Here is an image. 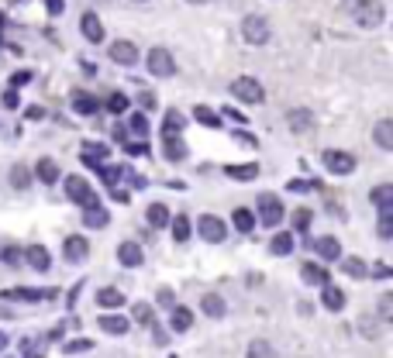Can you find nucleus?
<instances>
[{"mask_svg": "<svg viewBox=\"0 0 393 358\" xmlns=\"http://www.w3.org/2000/svg\"><path fill=\"white\" fill-rule=\"evenodd\" d=\"M349 11H352L359 28H380V25L387 21L383 0H349Z\"/></svg>", "mask_w": 393, "mask_h": 358, "instance_id": "obj_1", "label": "nucleus"}, {"mask_svg": "<svg viewBox=\"0 0 393 358\" xmlns=\"http://www.w3.org/2000/svg\"><path fill=\"white\" fill-rule=\"evenodd\" d=\"M259 224H266V228H279L283 224V217H286V210H283V200L273 197V193H262L259 197Z\"/></svg>", "mask_w": 393, "mask_h": 358, "instance_id": "obj_2", "label": "nucleus"}, {"mask_svg": "<svg viewBox=\"0 0 393 358\" xmlns=\"http://www.w3.org/2000/svg\"><path fill=\"white\" fill-rule=\"evenodd\" d=\"M232 93H235L241 104H262L266 100V90H262V83L255 80V76H238L235 83H232Z\"/></svg>", "mask_w": 393, "mask_h": 358, "instance_id": "obj_3", "label": "nucleus"}, {"mask_svg": "<svg viewBox=\"0 0 393 358\" xmlns=\"http://www.w3.org/2000/svg\"><path fill=\"white\" fill-rule=\"evenodd\" d=\"M269 21L262 18V14H248L245 21H241V39L248 41V45H266L269 41Z\"/></svg>", "mask_w": 393, "mask_h": 358, "instance_id": "obj_4", "label": "nucleus"}, {"mask_svg": "<svg viewBox=\"0 0 393 358\" xmlns=\"http://www.w3.org/2000/svg\"><path fill=\"white\" fill-rule=\"evenodd\" d=\"M196 235L204 241H211V245H221V241L228 238V224L221 221V217H214V214H200V221H196Z\"/></svg>", "mask_w": 393, "mask_h": 358, "instance_id": "obj_5", "label": "nucleus"}, {"mask_svg": "<svg viewBox=\"0 0 393 358\" xmlns=\"http://www.w3.org/2000/svg\"><path fill=\"white\" fill-rule=\"evenodd\" d=\"M145 66H149V73L159 76V80L176 73V59H173V52H169V48H152V52L145 55Z\"/></svg>", "mask_w": 393, "mask_h": 358, "instance_id": "obj_6", "label": "nucleus"}, {"mask_svg": "<svg viewBox=\"0 0 393 358\" xmlns=\"http://www.w3.org/2000/svg\"><path fill=\"white\" fill-rule=\"evenodd\" d=\"M321 162H324V169H328L331 176H352L355 172V156L338 152V149H328V152L321 156Z\"/></svg>", "mask_w": 393, "mask_h": 358, "instance_id": "obj_7", "label": "nucleus"}, {"mask_svg": "<svg viewBox=\"0 0 393 358\" xmlns=\"http://www.w3.org/2000/svg\"><path fill=\"white\" fill-rule=\"evenodd\" d=\"M62 186H66V197L79 203V207H90V203H97V193L90 190V183L83 179V176H66L62 179Z\"/></svg>", "mask_w": 393, "mask_h": 358, "instance_id": "obj_8", "label": "nucleus"}, {"mask_svg": "<svg viewBox=\"0 0 393 358\" xmlns=\"http://www.w3.org/2000/svg\"><path fill=\"white\" fill-rule=\"evenodd\" d=\"M69 107H73V114H79V118H93L100 111V100L90 90H73L69 93Z\"/></svg>", "mask_w": 393, "mask_h": 358, "instance_id": "obj_9", "label": "nucleus"}, {"mask_svg": "<svg viewBox=\"0 0 393 358\" xmlns=\"http://www.w3.org/2000/svg\"><path fill=\"white\" fill-rule=\"evenodd\" d=\"M55 289H32V286H11V289H4L0 296L4 300H18V303H39V300H48Z\"/></svg>", "mask_w": 393, "mask_h": 358, "instance_id": "obj_10", "label": "nucleus"}, {"mask_svg": "<svg viewBox=\"0 0 393 358\" xmlns=\"http://www.w3.org/2000/svg\"><path fill=\"white\" fill-rule=\"evenodd\" d=\"M79 32H83V39L90 41V45L104 41V25H100V18H97L93 11H86V14L79 18Z\"/></svg>", "mask_w": 393, "mask_h": 358, "instance_id": "obj_11", "label": "nucleus"}, {"mask_svg": "<svg viewBox=\"0 0 393 358\" xmlns=\"http://www.w3.org/2000/svg\"><path fill=\"white\" fill-rule=\"evenodd\" d=\"M118 262H121V266H128V269L142 266V262H145L142 245H138V241H121V245H118Z\"/></svg>", "mask_w": 393, "mask_h": 358, "instance_id": "obj_12", "label": "nucleus"}, {"mask_svg": "<svg viewBox=\"0 0 393 358\" xmlns=\"http://www.w3.org/2000/svg\"><path fill=\"white\" fill-rule=\"evenodd\" d=\"M111 59H114L118 66H135V62H138V48H135V41L118 39L114 45H111Z\"/></svg>", "mask_w": 393, "mask_h": 358, "instance_id": "obj_13", "label": "nucleus"}, {"mask_svg": "<svg viewBox=\"0 0 393 358\" xmlns=\"http://www.w3.org/2000/svg\"><path fill=\"white\" fill-rule=\"evenodd\" d=\"M62 255H66L69 262H83V259L90 255V241L83 238V235H69V238L62 241Z\"/></svg>", "mask_w": 393, "mask_h": 358, "instance_id": "obj_14", "label": "nucleus"}, {"mask_svg": "<svg viewBox=\"0 0 393 358\" xmlns=\"http://www.w3.org/2000/svg\"><path fill=\"white\" fill-rule=\"evenodd\" d=\"M311 245H314V252L324 259V262H338V259H342V245H338V238H331V235L311 241Z\"/></svg>", "mask_w": 393, "mask_h": 358, "instance_id": "obj_15", "label": "nucleus"}, {"mask_svg": "<svg viewBox=\"0 0 393 358\" xmlns=\"http://www.w3.org/2000/svg\"><path fill=\"white\" fill-rule=\"evenodd\" d=\"M169 327H173L176 334H187V331L194 327V310H187V307H169Z\"/></svg>", "mask_w": 393, "mask_h": 358, "instance_id": "obj_16", "label": "nucleus"}, {"mask_svg": "<svg viewBox=\"0 0 393 358\" xmlns=\"http://www.w3.org/2000/svg\"><path fill=\"white\" fill-rule=\"evenodd\" d=\"M286 124H290V131H297V135H304L311 124H314V114H311V107H293L290 114H286Z\"/></svg>", "mask_w": 393, "mask_h": 358, "instance_id": "obj_17", "label": "nucleus"}, {"mask_svg": "<svg viewBox=\"0 0 393 358\" xmlns=\"http://www.w3.org/2000/svg\"><path fill=\"white\" fill-rule=\"evenodd\" d=\"M300 279H304L307 286H324V282H331V273H328L324 266H317V262H304Z\"/></svg>", "mask_w": 393, "mask_h": 358, "instance_id": "obj_18", "label": "nucleus"}, {"mask_svg": "<svg viewBox=\"0 0 393 358\" xmlns=\"http://www.w3.org/2000/svg\"><path fill=\"white\" fill-rule=\"evenodd\" d=\"M200 310H204L207 317L218 320V317H225V314H228V303H225L218 293H204V296H200Z\"/></svg>", "mask_w": 393, "mask_h": 358, "instance_id": "obj_19", "label": "nucleus"}, {"mask_svg": "<svg viewBox=\"0 0 393 358\" xmlns=\"http://www.w3.org/2000/svg\"><path fill=\"white\" fill-rule=\"evenodd\" d=\"M162 152H166V159H169V162H183V159H187V142H183L180 135H166Z\"/></svg>", "mask_w": 393, "mask_h": 358, "instance_id": "obj_20", "label": "nucleus"}, {"mask_svg": "<svg viewBox=\"0 0 393 358\" xmlns=\"http://www.w3.org/2000/svg\"><path fill=\"white\" fill-rule=\"evenodd\" d=\"M83 224H86V228H97V231H100V228H107V224H111V214H107L104 207L90 203V207L83 210Z\"/></svg>", "mask_w": 393, "mask_h": 358, "instance_id": "obj_21", "label": "nucleus"}, {"mask_svg": "<svg viewBox=\"0 0 393 358\" xmlns=\"http://www.w3.org/2000/svg\"><path fill=\"white\" fill-rule=\"evenodd\" d=\"M321 303H324L328 310H335V314H338V310L345 307V293H342L338 286H331V282H324V286H321Z\"/></svg>", "mask_w": 393, "mask_h": 358, "instance_id": "obj_22", "label": "nucleus"}, {"mask_svg": "<svg viewBox=\"0 0 393 358\" xmlns=\"http://www.w3.org/2000/svg\"><path fill=\"white\" fill-rule=\"evenodd\" d=\"M107 156H111V152H107V145H90V142H86V145H83V152H79L83 165H93V169H97V165H104Z\"/></svg>", "mask_w": 393, "mask_h": 358, "instance_id": "obj_23", "label": "nucleus"}, {"mask_svg": "<svg viewBox=\"0 0 393 358\" xmlns=\"http://www.w3.org/2000/svg\"><path fill=\"white\" fill-rule=\"evenodd\" d=\"M25 259H28V266H32L35 273H48V266H52V259H48L45 245H32V248L25 252Z\"/></svg>", "mask_w": 393, "mask_h": 358, "instance_id": "obj_24", "label": "nucleus"}, {"mask_svg": "<svg viewBox=\"0 0 393 358\" xmlns=\"http://www.w3.org/2000/svg\"><path fill=\"white\" fill-rule=\"evenodd\" d=\"M100 327H104V334H128L131 331V320L128 317H121V314H104L100 317Z\"/></svg>", "mask_w": 393, "mask_h": 358, "instance_id": "obj_25", "label": "nucleus"}, {"mask_svg": "<svg viewBox=\"0 0 393 358\" xmlns=\"http://www.w3.org/2000/svg\"><path fill=\"white\" fill-rule=\"evenodd\" d=\"M97 303L104 310H118V307H124V293L114 286H104V289H97Z\"/></svg>", "mask_w": 393, "mask_h": 358, "instance_id": "obj_26", "label": "nucleus"}, {"mask_svg": "<svg viewBox=\"0 0 393 358\" xmlns=\"http://www.w3.org/2000/svg\"><path fill=\"white\" fill-rule=\"evenodd\" d=\"M35 176H39L45 186H52V183H59V165L52 159H39L35 162Z\"/></svg>", "mask_w": 393, "mask_h": 358, "instance_id": "obj_27", "label": "nucleus"}, {"mask_svg": "<svg viewBox=\"0 0 393 358\" xmlns=\"http://www.w3.org/2000/svg\"><path fill=\"white\" fill-rule=\"evenodd\" d=\"M169 228H173V241H190V235H194V224H190V217H169Z\"/></svg>", "mask_w": 393, "mask_h": 358, "instance_id": "obj_28", "label": "nucleus"}, {"mask_svg": "<svg viewBox=\"0 0 393 358\" xmlns=\"http://www.w3.org/2000/svg\"><path fill=\"white\" fill-rule=\"evenodd\" d=\"M373 138H376V145H380V149H387V152H390L393 149V121L390 118L380 121V124L373 128Z\"/></svg>", "mask_w": 393, "mask_h": 358, "instance_id": "obj_29", "label": "nucleus"}, {"mask_svg": "<svg viewBox=\"0 0 393 358\" xmlns=\"http://www.w3.org/2000/svg\"><path fill=\"white\" fill-rule=\"evenodd\" d=\"M225 176L245 183V179H255V176H259V165H255V162H245V165H225Z\"/></svg>", "mask_w": 393, "mask_h": 358, "instance_id": "obj_30", "label": "nucleus"}, {"mask_svg": "<svg viewBox=\"0 0 393 358\" xmlns=\"http://www.w3.org/2000/svg\"><path fill=\"white\" fill-rule=\"evenodd\" d=\"M232 224H235L241 235H248V231H255V214L248 207H238L235 214H232Z\"/></svg>", "mask_w": 393, "mask_h": 358, "instance_id": "obj_31", "label": "nucleus"}, {"mask_svg": "<svg viewBox=\"0 0 393 358\" xmlns=\"http://www.w3.org/2000/svg\"><path fill=\"white\" fill-rule=\"evenodd\" d=\"M97 169H100L104 186H107V190H118V183L124 179V169H121V165H97Z\"/></svg>", "mask_w": 393, "mask_h": 358, "instance_id": "obj_32", "label": "nucleus"}, {"mask_svg": "<svg viewBox=\"0 0 393 358\" xmlns=\"http://www.w3.org/2000/svg\"><path fill=\"white\" fill-rule=\"evenodd\" d=\"M145 217H149V228H166V224H169V210H166V203H152V207L145 210Z\"/></svg>", "mask_w": 393, "mask_h": 358, "instance_id": "obj_33", "label": "nucleus"}, {"mask_svg": "<svg viewBox=\"0 0 393 358\" xmlns=\"http://www.w3.org/2000/svg\"><path fill=\"white\" fill-rule=\"evenodd\" d=\"M293 248H297V245H293V235H290V231H283V235H276V238L269 241V252H273V255H290Z\"/></svg>", "mask_w": 393, "mask_h": 358, "instance_id": "obj_34", "label": "nucleus"}, {"mask_svg": "<svg viewBox=\"0 0 393 358\" xmlns=\"http://www.w3.org/2000/svg\"><path fill=\"white\" fill-rule=\"evenodd\" d=\"M245 358H276V348L269 345V341L255 338V341L248 345V352H245Z\"/></svg>", "mask_w": 393, "mask_h": 358, "instance_id": "obj_35", "label": "nucleus"}, {"mask_svg": "<svg viewBox=\"0 0 393 358\" xmlns=\"http://www.w3.org/2000/svg\"><path fill=\"white\" fill-rule=\"evenodd\" d=\"M28 183H32V169L28 165H14L11 169V186L14 190H28Z\"/></svg>", "mask_w": 393, "mask_h": 358, "instance_id": "obj_36", "label": "nucleus"}, {"mask_svg": "<svg viewBox=\"0 0 393 358\" xmlns=\"http://www.w3.org/2000/svg\"><path fill=\"white\" fill-rule=\"evenodd\" d=\"M183 124H187V118H183L180 111H169L166 121H162V135H180V131H183Z\"/></svg>", "mask_w": 393, "mask_h": 358, "instance_id": "obj_37", "label": "nucleus"}, {"mask_svg": "<svg viewBox=\"0 0 393 358\" xmlns=\"http://www.w3.org/2000/svg\"><path fill=\"white\" fill-rule=\"evenodd\" d=\"M376 231H380V238L383 241L393 238V207H383V210H380V224H376Z\"/></svg>", "mask_w": 393, "mask_h": 358, "instance_id": "obj_38", "label": "nucleus"}, {"mask_svg": "<svg viewBox=\"0 0 393 358\" xmlns=\"http://www.w3.org/2000/svg\"><path fill=\"white\" fill-rule=\"evenodd\" d=\"M342 273H345V276H352V279H362L366 276V273H369V269H366V262H362V259H342Z\"/></svg>", "mask_w": 393, "mask_h": 358, "instance_id": "obj_39", "label": "nucleus"}, {"mask_svg": "<svg viewBox=\"0 0 393 358\" xmlns=\"http://www.w3.org/2000/svg\"><path fill=\"white\" fill-rule=\"evenodd\" d=\"M373 203L383 210V207H393V186L390 183H380L376 190H373Z\"/></svg>", "mask_w": 393, "mask_h": 358, "instance_id": "obj_40", "label": "nucleus"}, {"mask_svg": "<svg viewBox=\"0 0 393 358\" xmlns=\"http://www.w3.org/2000/svg\"><path fill=\"white\" fill-rule=\"evenodd\" d=\"M131 317L138 320V324H142V327H152V324H156V310H152V307H149V303H138V307H135V310H131Z\"/></svg>", "mask_w": 393, "mask_h": 358, "instance_id": "obj_41", "label": "nucleus"}, {"mask_svg": "<svg viewBox=\"0 0 393 358\" xmlns=\"http://www.w3.org/2000/svg\"><path fill=\"white\" fill-rule=\"evenodd\" d=\"M128 104H131V100H128V93H111L104 107H107L111 114H124V111H128Z\"/></svg>", "mask_w": 393, "mask_h": 358, "instance_id": "obj_42", "label": "nucleus"}, {"mask_svg": "<svg viewBox=\"0 0 393 358\" xmlns=\"http://www.w3.org/2000/svg\"><path fill=\"white\" fill-rule=\"evenodd\" d=\"M286 190H290V193H311V190H321V183H317V179H290Z\"/></svg>", "mask_w": 393, "mask_h": 358, "instance_id": "obj_43", "label": "nucleus"}, {"mask_svg": "<svg viewBox=\"0 0 393 358\" xmlns=\"http://www.w3.org/2000/svg\"><path fill=\"white\" fill-rule=\"evenodd\" d=\"M194 118H196V124H204V128H218V124H221V118H218L211 107H196Z\"/></svg>", "mask_w": 393, "mask_h": 358, "instance_id": "obj_44", "label": "nucleus"}, {"mask_svg": "<svg viewBox=\"0 0 393 358\" xmlns=\"http://www.w3.org/2000/svg\"><path fill=\"white\" fill-rule=\"evenodd\" d=\"M90 348H93L90 338H76V341H66L62 345V355H79V352H90Z\"/></svg>", "mask_w": 393, "mask_h": 358, "instance_id": "obj_45", "label": "nucleus"}, {"mask_svg": "<svg viewBox=\"0 0 393 358\" xmlns=\"http://www.w3.org/2000/svg\"><path fill=\"white\" fill-rule=\"evenodd\" d=\"M124 152L131 159H149V142H124Z\"/></svg>", "mask_w": 393, "mask_h": 358, "instance_id": "obj_46", "label": "nucleus"}, {"mask_svg": "<svg viewBox=\"0 0 393 358\" xmlns=\"http://www.w3.org/2000/svg\"><path fill=\"white\" fill-rule=\"evenodd\" d=\"M380 320H383V324H390L393 320V296L390 293H383V296H380Z\"/></svg>", "mask_w": 393, "mask_h": 358, "instance_id": "obj_47", "label": "nucleus"}, {"mask_svg": "<svg viewBox=\"0 0 393 358\" xmlns=\"http://www.w3.org/2000/svg\"><path fill=\"white\" fill-rule=\"evenodd\" d=\"M293 228H297V231H307V228H311V210H297V214H293Z\"/></svg>", "mask_w": 393, "mask_h": 358, "instance_id": "obj_48", "label": "nucleus"}, {"mask_svg": "<svg viewBox=\"0 0 393 358\" xmlns=\"http://www.w3.org/2000/svg\"><path fill=\"white\" fill-rule=\"evenodd\" d=\"M131 131L135 135H149V118L145 114H131Z\"/></svg>", "mask_w": 393, "mask_h": 358, "instance_id": "obj_49", "label": "nucleus"}, {"mask_svg": "<svg viewBox=\"0 0 393 358\" xmlns=\"http://www.w3.org/2000/svg\"><path fill=\"white\" fill-rule=\"evenodd\" d=\"M28 83H32V73H28V69H21V73H14V76H11V90H21V86H28Z\"/></svg>", "mask_w": 393, "mask_h": 358, "instance_id": "obj_50", "label": "nucleus"}, {"mask_svg": "<svg viewBox=\"0 0 393 358\" xmlns=\"http://www.w3.org/2000/svg\"><path fill=\"white\" fill-rule=\"evenodd\" d=\"M18 259H21V252H18V248H11V245L4 248V245H0V262H11V266H14Z\"/></svg>", "mask_w": 393, "mask_h": 358, "instance_id": "obj_51", "label": "nucleus"}, {"mask_svg": "<svg viewBox=\"0 0 393 358\" xmlns=\"http://www.w3.org/2000/svg\"><path fill=\"white\" fill-rule=\"evenodd\" d=\"M45 11H48L52 18H59V14L66 11V0H45Z\"/></svg>", "mask_w": 393, "mask_h": 358, "instance_id": "obj_52", "label": "nucleus"}, {"mask_svg": "<svg viewBox=\"0 0 393 358\" xmlns=\"http://www.w3.org/2000/svg\"><path fill=\"white\" fill-rule=\"evenodd\" d=\"M21 352H25V358H41V352H39V345L28 338V341H21Z\"/></svg>", "mask_w": 393, "mask_h": 358, "instance_id": "obj_53", "label": "nucleus"}, {"mask_svg": "<svg viewBox=\"0 0 393 358\" xmlns=\"http://www.w3.org/2000/svg\"><path fill=\"white\" fill-rule=\"evenodd\" d=\"M4 107H7V111L18 107V90H4Z\"/></svg>", "mask_w": 393, "mask_h": 358, "instance_id": "obj_54", "label": "nucleus"}, {"mask_svg": "<svg viewBox=\"0 0 393 358\" xmlns=\"http://www.w3.org/2000/svg\"><path fill=\"white\" fill-rule=\"evenodd\" d=\"M173 300H176V296H173V289H159V307H176Z\"/></svg>", "mask_w": 393, "mask_h": 358, "instance_id": "obj_55", "label": "nucleus"}, {"mask_svg": "<svg viewBox=\"0 0 393 358\" xmlns=\"http://www.w3.org/2000/svg\"><path fill=\"white\" fill-rule=\"evenodd\" d=\"M373 276L376 279H390L393 273H390V266H387V262H376V266H373Z\"/></svg>", "mask_w": 393, "mask_h": 358, "instance_id": "obj_56", "label": "nucleus"}, {"mask_svg": "<svg viewBox=\"0 0 393 358\" xmlns=\"http://www.w3.org/2000/svg\"><path fill=\"white\" fill-rule=\"evenodd\" d=\"M138 100H142V107H145V111H152V107H156V93H142Z\"/></svg>", "mask_w": 393, "mask_h": 358, "instance_id": "obj_57", "label": "nucleus"}, {"mask_svg": "<svg viewBox=\"0 0 393 358\" xmlns=\"http://www.w3.org/2000/svg\"><path fill=\"white\" fill-rule=\"evenodd\" d=\"M45 118V111L41 107H28V121H41Z\"/></svg>", "mask_w": 393, "mask_h": 358, "instance_id": "obj_58", "label": "nucleus"}, {"mask_svg": "<svg viewBox=\"0 0 393 358\" xmlns=\"http://www.w3.org/2000/svg\"><path fill=\"white\" fill-rule=\"evenodd\" d=\"M238 142H241V145H255V138H252L248 131H238Z\"/></svg>", "mask_w": 393, "mask_h": 358, "instance_id": "obj_59", "label": "nucleus"}, {"mask_svg": "<svg viewBox=\"0 0 393 358\" xmlns=\"http://www.w3.org/2000/svg\"><path fill=\"white\" fill-rule=\"evenodd\" d=\"M111 200H118V203H128V193H124V190H111Z\"/></svg>", "mask_w": 393, "mask_h": 358, "instance_id": "obj_60", "label": "nucleus"}, {"mask_svg": "<svg viewBox=\"0 0 393 358\" xmlns=\"http://www.w3.org/2000/svg\"><path fill=\"white\" fill-rule=\"evenodd\" d=\"M7 348V331H0V352Z\"/></svg>", "mask_w": 393, "mask_h": 358, "instance_id": "obj_61", "label": "nucleus"}, {"mask_svg": "<svg viewBox=\"0 0 393 358\" xmlns=\"http://www.w3.org/2000/svg\"><path fill=\"white\" fill-rule=\"evenodd\" d=\"M187 4H207V0H187Z\"/></svg>", "mask_w": 393, "mask_h": 358, "instance_id": "obj_62", "label": "nucleus"}, {"mask_svg": "<svg viewBox=\"0 0 393 358\" xmlns=\"http://www.w3.org/2000/svg\"><path fill=\"white\" fill-rule=\"evenodd\" d=\"M0 25H4V14H0Z\"/></svg>", "mask_w": 393, "mask_h": 358, "instance_id": "obj_63", "label": "nucleus"}]
</instances>
